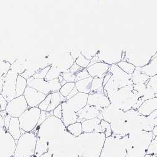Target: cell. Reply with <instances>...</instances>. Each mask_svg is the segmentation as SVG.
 I'll return each mask as SVG.
<instances>
[{"instance_id": "1", "label": "cell", "mask_w": 157, "mask_h": 157, "mask_svg": "<svg viewBox=\"0 0 157 157\" xmlns=\"http://www.w3.org/2000/svg\"><path fill=\"white\" fill-rule=\"evenodd\" d=\"M110 124L113 134L123 136L141 130L152 132L155 127L153 120L133 109L124 112Z\"/></svg>"}, {"instance_id": "2", "label": "cell", "mask_w": 157, "mask_h": 157, "mask_svg": "<svg viewBox=\"0 0 157 157\" xmlns=\"http://www.w3.org/2000/svg\"><path fill=\"white\" fill-rule=\"evenodd\" d=\"M106 138L102 132L82 133L76 137L78 157H100Z\"/></svg>"}, {"instance_id": "3", "label": "cell", "mask_w": 157, "mask_h": 157, "mask_svg": "<svg viewBox=\"0 0 157 157\" xmlns=\"http://www.w3.org/2000/svg\"><path fill=\"white\" fill-rule=\"evenodd\" d=\"M152 132L141 130L126 135V157H144L152 141Z\"/></svg>"}, {"instance_id": "4", "label": "cell", "mask_w": 157, "mask_h": 157, "mask_svg": "<svg viewBox=\"0 0 157 157\" xmlns=\"http://www.w3.org/2000/svg\"><path fill=\"white\" fill-rule=\"evenodd\" d=\"M48 151L59 157H78L76 137L67 130L59 138L48 142Z\"/></svg>"}, {"instance_id": "5", "label": "cell", "mask_w": 157, "mask_h": 157, "mask_svg": "<svg viewBox=\"0 0 157 157\" xmlns=\"http://www.w3.org/2000/svg\"><path fill=\"white\" fill-rule=\"evenodd\" d=\"M157 53V49L148 46L134 45L123 50V60L133 64L136 67L147 65Z\"/></svg>"}, {"instance_id": "6", "label": "cell", "mask_w": 157, "mask_h": 157, "mask_svg": "<svg viewBox=\"0 0 157 157\" xmlns=\"http://www.w3.org/2000/svg\"><path fill=\"white\" fill-rule=\"evenodd\" d=\"M66 131L67 127L62 120L52 115L46 119L34 133L38 138L48 142L59 138Z\"/></svg>"}, {"instance_id": "7", "label": "cell", "mask_w": 157, "mask_h": 157, "mask_svg": "<svg viewBox=\"0 0 157 157\" xmlns=\"http://www.w3.org/2000/svg\"><path fill=\"white\" fill-rule=\"evenodd\" d=\"M108 98L111 104L126 112L134 108L140 96L132 85L119 89Z\"/></svg>"}, {"instance_id": "8", "label": "cell", "mask_w": 157, "mask_h": 157, "mask_svg": "<svg viewBox=\"0 0 157 157\" xmlns=\"http://www.w3.org/2000/svg\"><path fill=\"white\" fill-rule=\"evenodd\" d=\"M126 136L113 134L104 141L100 157H126Z\"/></svg>"}, {"instance_id": "9", "label": "cell", "mask_w": 157, "mask_h": 157, "mask_svg": "<svg viewBox=\"0 0 157 157\" xmlns=\"http://www.w3.org/2000/svg\"><path fill=\"white\" fill-rule=\"evenodd\" d=\"M37 135L33 132H26L18 140L14 157L35 156Z\"/></svg>"}, {"instance_id": "10", "label": "cell", "mask_w": 157, "mask_h": 157, "mask_svg": "<svg viewBox=\"0 0 157 157\" xmlns=\"http://www.w3.org/2000/svg\"><path fill=\"white\" fill-rule=\"evenodd\" d=\"M27 84L28 86L34 88L47 96L59 91L62 87L59 78L47 81L44 78H34L32 76L27 79Z\"/></svg>"}, {"instance_id": "11", "label": "cell", "mask_w": 157, "mask_h": 157, "mask_svg": "<svg viewBox=\"0 0 157 157\" xmlns=\"http://www.w3.org/2000/svg\"><path fill=\"white\" fill-rule=\"evenodd\" d=\"M41 110L38 107L28 108L19 117L20 126L25 132H32L38 124Z\"/></svg>"}, {"instance_id": "12", "label": "cell", "mask_w": 157, "mask_h": 157, "mask_svg": "<svg viewBox=\"0 0 157 157\" xmlns=\"http://www.w3.org/2000/svg\"><path fill=\"white\" fill-rule=\"evenodd\" d=\"M97 56L99 62L109 65L117 64L123 60V49L116 46H106L99 49Z\"/></svg>"}, {"instance_id": "13", "label": "cell", "mask_w": 157, "mask_h": 157, "mask_svg": "<svg viewBox=\"0 0 157 157\" xmlns=\"http://www.w3.org/2000/svg\"><path fill=\"white\" fill-rule=\"evenodd\" d=\"M18 74L10 69L3 79L2 95L9 102L16 98V84Z\"/></svg>"}, {"instance_id": "14", "label": "cell", "mask_w": 157, "mask_h": 157, "mask_svg": "<svg viewBox=\"0 0 157 157\" xmlns=\"http://www.w3.org/2000/svg\"><path fill=\"white\" fill-rule=\"evenodd\" d=\"M108 72L112 74L111 78L117 89L133 85L131 75L124 72L117 64L109 65Z\"/></svg>"}, {"instance_id": "15", "label": "cell", "mask_w": 157, "mask_h": 157, "mask_svg": "<svg viewBox=\"0 0 157 157\" xmlns=\"http://www.w3.org/2000/svg\"><path fill=\"white\" fill-rule=\"evenodd\" d=\"M28 108V104L23 95L10 101L5 111L10 116L18 118Z\"/></svg>"}, {"instance_id": "16", "label": "cell", "mask_w": 157, "mask_h": 157, "mask_svg": "<svg viewBox=\"0 0 157 157\" xmlns=\"http://www.w3.org/2000/svg\"><path fill=\"white\" fill-rule=\"evenodd\" d=\"M23 96L27 101L29 108L38 107L47 97L45 94L39 92L38 90L27 86L26 88Z\"/></svg>"}, {"instance_id": "17", "label": "cell", "mask_w": 157, "mask_h": 157, "mask_svg": "<svg viewBox=\"0 0 157 157\" xmlns=\"http://www.w3.org/2000/svg\"><path fill=\"white\" fill-rule=\"evenodd\" d=\"M111 104L107 96L104 93H90L88 95L87 104L94 106L101 111L102 109L106 108Z\"/></svg>"}, {"instance_id": "18", "label": "cell", "mask_w": 157, "mask_h": 157, "mask_svg": "<svg viewBox=\"0 0 157 157\" xmlns=\"http://www.w3.org/2000/svg\"><path fill=\"white\" fill-rule=\"evenodd\" d=\"M2 140V149L4 157H11L13 156L18 140H15L8 132V131L3 134Z\"/></svg>"}, {"instance_id": "19", "label": "cell", "mask_w": 157, "mask_h": 157, "mask_svg": "<svg viewBox=\"0 0 157 157\" xmlns=\"http://www.w3.org/2000/svg\"><path fill=\"white\" fill-rule=\"evenodd\" d=\"M88 94L78 92L74 96L67 100L68 105L76 113L84 108L87 104Z\"/></svg>"}, {"instance_id": "20", "label": "cell", "mask_w": 157, "mask_h": 157, "mask_svg": "<svg viewBox=\"0 0 157 157\" xmlns=\"http://www.w3.org/2000/svg\"><path fill=\"white\" fill-rule=\"evenodd\" d=\"M101 111L97 108L87 104L84 108L77 113L78 116L77 122L82 123L85 120L95 118L101 114Z\"/></svg>"}, {"instance_id": "21", "label": "cell", "mask_w": 157, "mask_h": 157, "mask_svg": "<svg viewBox=\"0 0 157 157\" xmlns=\"http://www.w3.org/2000/svg\"><path fill=\"white\" fill-rule=\"evenodd\" d=\"M62 109V121L64 125L67 127L70 124L77 122L78 116L77 113L75 112L67 104L66 101L61 104Z\"/></svg>"}, {"instance_id": "22", "label": "cell", "mask_w": 157, "mask_h": 157, "mask_svg": "<svg viewBox=\"0 0 157 157\" xmlns=\"http://www.w3.org/2000/svg\"><path fill=\"white\" fill-rule=\"evenodd\" d=\"M109 65L102 62H98L86 68L90 77L104 78L108 72Z\"/></svg>"}, {"instance_id": "23", "label": "cell", "mask_w": 157, "mask_h": 157, "mask_svg": "<svg viewBox=\"0 0 157 157\" xmlns=\"http://www.w3.org/2000/svg\"><path fill=\"white\" fill-rule=\"evenodd\" d=\"M123 113L124 111L122 109L111 103L106 108L102 109L101 111L102 120L109 123L117 118Z\"/></svg>"}, {"instance_id": "24", "label": "cell", "mask_w": 157, "mask_h": 157, "mask_svg": "<svg viewBox=\"0 0 157 157\" xmlns=\"http://www.w3.org/2000/svg\"><path fill=\"white\" fill-rule=\"evenodd\" d=\"M101 120L98 117L85 120L81 123L83 133H100L102 132L101 125Z\"/></svg>"}, {"instance_id": "25", "label": "cell", "mask_w": 157, "mask_h": 157, "mask_svg": "<svg viewBox=\"0 0 157 157\" xmlns=\"http://www.w3.org/2000/svg\"><path fill=\"white\" fill-rule=\"evenodd\" d=\"M156 109H157V98L155 97L144 101L137 111L141 115L148 116Z\"/></svg>"}, {"instance_id": "26", "label": "cell", "mask_w": 157, "mask_h": 157, "mask_svg": "<svg viewBox=\"0 0 157 157\" xmlns=\"http://www.w3.org/2000/svg\"><path fill=\"white\" fill-rule=\"evenodd\" d=\"M8 132L15 140H18L21 137V128L18 117H11L8 128Z\"/></svg>"}, {"instance_id": "27", "label": "cell", "mask_w": 157, "mask_h": 157, "mask_svg": "<svg viewBox=\"0 0 157 157\" xmlns=\"http://www.w3.org/2000/svg\"><path fill=\"white\" fill-rule=\"evenodd\" d=\"M93 77H89L84 79L76 81L75 82V87L79 93L89 94L91 91V87H92V82Z\"/></svg>"}, {"instance_id": "28", "label": "cell", "mask_w": 157, "mask_h": 157, "mask_svg": "<svg viewBox=\"0 0 157 157\" xmlns=\"http://www.w3.org/2000/svg\"><path fill=\"white\" fill-rule=\"evenodd\" d=\"M150 76L142 72L141 67H136L135 71L131 74V78L133 84H145L150 78Z\"/></svg>"}, {"instance_id": "29", "label": "cell", "mask_w": 157, "mask_h": 157, "mask_svg": "<svg viewBox=\"0 0 157 157\" xmlns=\"http://www.w3.org/2000/svg\"><path fill=\"white\" fill-rule=\"evenodd\" d=\"M67 101V98L63 97L59 91L52 93V98L50 101V104L48 107L47 111L50 112L53 111L55 108H56L62 102Z\"/></svg>"}, {"instance_id": "30", "label": "cell", "mask_w": 157, "mask_h": 157, "mask_svg": "<svg viewBox=\"0 0 157 157\" xmlns=\"http://www.w3.org/2000/svg\"><path fill=\"white\" fill-rule=\"evenodd\" d=\"M141 71L150 77L157 74V53L153 56L147 65L141 67Z\"/></svg>"}, {"instance_id": "31", "label": "cell", "mask_w": 157, "mask_h": 157, "mask_svg": "<svg viewBox=\"0 0 157 157\" xmlns=\"http://www.w3.org/2000/svg\"><path fill=\"white\" fill-rule=\"evenodd\" d=\"M48 151V141L38 138L37 136V141L35 147V157H40L44 154L46 153Z\"/></svg>"}, {"instance_id": "32", "label": "cell", "mask_w": 157, "mask_h": 157, "mask_svg": "<svg viewBox=\"0 0 157 157\" xmlns=\"http://www.w3.org/2000/svg\"><path fill=\"white\" fill-rule=\"evenodd\" d=\"M27 86V80L18 74L16 84V98L23 96Z\"/></svg>"}, {"instance_id": "33", "label": "cell", "mask_w": 157, "mask_h": 157, "mask_svg": "<svg viewBox=\"0 0 157 157\" xmlns=\"http://www.w3.org/2000/svg\"><path fill=\"white\" fill-rule=\"evenodd\" d=\"M62 72V71L60 68L56 66V65L52 64L51 65L50 69H49L44 79L47 81H48L56 79V78H58L61 75Z\"/></svg>"}, {"instance_id": "34", "label": "cell", "mask_w": 157, "mask_h": 157, "mask_svg": "<svg viewBox=\"0 0 157 157\" xmlns=\"http://www.w3.org/2000/svg\"><path fill=\"white\" fill-rule=\"evenodd\" d=\"M104 93L103 78L93 77L92 87H91V91L90 93Z\"/></svg>"}, {"instance_id": "35", "label": "cell", "mask_w": 157, "mask_h": 157, "mask_svg": "<svg viewBox=\"0 0 157 157\" xmlns=\"http://www.w3.org/2000/svg\"><path fill=\"white\" fill-rule=\"evenodd\" d=\"M67 130L71 134L75 137L78 136L83 133L82 124L80 122H76L70 124L67 127Z\"/></svg>"}, {"instance_id": "36", "label": "cell", "mask_w": 157, "mask_h": 157, "mask_svg": "<svg viewBox=\"0 0 157 157\" xmlns=\"http://www.w3.org/2000/svg\"><path fill=\"white\" fill-rule=\"evenodd\" d=\"M117 65L126 73L131 75L133 73V72L135 70L136 67L135 65H133V64L130 63L128 62L124 61V60H121L120 61L119 63H117Z\"/></svg>"}, {"instance_id": "37", "label": "cell", "mask_w": 157, "mask_h": 157, "mask_svg": "<svg viewBox=\"0 0 157 157\" xmlns=\"http://www.w3.org/2000/svg\"><path fill=\"white\" fill-rule=\"evenodd\" d=\"M75 87V82H67L61 87L59 92L63 97L67 98Z\"/></svg>"}, {"instance_id": "38", "label": "cell", "mask_w": 157, "mask_h": 157, "mask_svg": "<svg viewBox=\"0 0 157 157\" xmlns=\"http://www.w3.org/2000/svg\"><path fill=\"white\" fill-rule=\"evenodd\" d=\"M101 125L102 128V132L105 135L106 137H109L113 135V132L111 127V124L104 120L101 121Z\"/></svg>"}, {"instance_id": "39", "label": "cell", "mask_w": 157, "mask_h": 157, "mask_svg": "<svg viewBox=\"0 0 157 157\" xmlns=\"http://www.w3.org/2000/svg\"><path fill=\"white\" fill-rule=\"evenodd\" d=\"M90 62V60L87 59L84 56L81 54L75 60V63H77L78 65H79L83 69H86Z\"/></svg>"}, {"instance_id": "40", "label": "cell", "mask_w": 157, "mask_h": 157, "mask_svg": "<svg viewBox=\"0 0 157 157\" xmlns=\"http://www.w3.org/2000/svg\"><path fill=\"white\" fill-rule=\"evenodd\" d=\"M11 69V64L8 62H2L0 63V78H3L8 71Z\"/></svg>"}, {"instance_id": "41", "label": "cell", "mask_w": 157, "mask_h": 157, "mask_svg": "<svg viewBox=\"0 0 157 157\" xmlns=\"http://www.w3.org/2000/svg\"><path fill=\"white\" fill-rule=\"evenodd\" d=\"M53 115V111H50V112H48V111H41V114H40V118H39L38 122L37 125L36 126V127L35 128V129H33V131L32 132H35L36 130L38 128V127L40 126V124L46 120L47 119L48 117H50V116Z\"/></svg>"}, {"instance_id": "42", "label": "cell", "mask_w": 157, "mask_h": 157, "mask_svg": "<svg viewBox=\"0 0 157 157\" xmlns=\"http://www.w3.org/2000/svg\"><path fill=\"white\" fill-rule=\"evenodd\" d=\"M50 67H51V65H48L47 67L38 70V71L36 72V73L32 77L34 78H45L49 69H50Z\"/></svg>"}, {"instance_id": "43", "label": "cell", "mask_w": 157, "mask_h": 157, "mask_svg": "<svg viewBox=\"0 0 157 157\" xmlns=\"http://www.w3.org/2000/svg\"><path fill=\"white\" fill-rule=\"evenodd\" d=\"M61 75L67 82H75L76 75L71 73L69 70L61 73Z\"/></svg>"}, {"instance_id": "44", "label": "cell", "mask_w": 157, "mask_h": 157, "mask_svg": "<svg viewBox=\"0 0 157 157\" xmlns=\"http://www.w3.org/2000/svg\"><path fill=\"white\" fill-rule=\"evenodd\" d=\"M51 98H52V93L49 94L47 96L45 99L38 105V108L40 109L41 111H47L48 106L50 104V101H51Z\"/></svg>"}, {"instance_id": "45", "label": "cell", "mask_w": 157, "mask_h": 157, "mask_svg": "<svg viewBox=\"0 0 157 157\" xmlns=\"http://www.w3.org/2000/svg\"><path fill=\"white\" fill-rule=\"evenodd\" d=\"M147 86L152 89L155 94L157 93V74L150 77Z\"/></svg>"}, {"instance_id": "46", "label": "cell", "mask_w": 157, "mask_h": 157, "mask_svg": "<svg viewBox=\"0 0 157 157\" xmlns=\"http://www.w3.org/2000/svg\"><path fill=\"white\" fill-rule=\"evenodd\" d=\"M133 89L138 94L140 98H141L143 93L145 92V90L147 88V85L145 84H133Z\"/></svg>"}, {"instance_id": "47", "label": "cell", "mask_w": 157, "mask_h": 157, "mask_svg": "<svg viewBox=\"0 0 157 157\" xmlns=\"http://www.w3.org/2000/svg\"><path fill=\"white\" fill-rule=\"evenodd\" d=\"M147 154L157 155V140H153L150 143L147 150Z\"/></svg>"}, {"instance_id": "48", "label": "cell", "mask_w": 157, "mask_h": 157, "mask_svg": "<svg viewBox=\"0 0 157 157\" xmlns=\"http://www.w3.org/2000/svg\"><path fill=\"white\" fill-rule=\"evenodd\" d=\"M90 77L89 72H87L86 69H83L82 71H81L80 72H78L77 74H76V77H75V82L80 81V80H82L84 79V78H88Z\"/></svg>"}, {"instance_id": "49", "label": "cell", "mask_w": 157, "mask_h": 157, "mask_svg": "<svg viewBox=\"0 0 157 157\" xmlns=\"http://www.w3.org/2000/svg\"><path fill=\"white\" fill-rule=\"evenodd\" d=\"M0 114L2 115L3 119L4 120V123H5V128L8 131V128L10 124V122L11 118V116H10L6 112V111H0Z\"/></svg>"}, {"instance_id": "50", "label": "cell", "mask_w": 157, "mask_h": 157, "mask_svg": "<svg viewBox=\"0 0 157 157\" xmlns=\"http://www.w3.org/2000/svg\"><path fill=\"white\" fill-rule=\"evenodd\" d=\"M83 69V68H82L81 67H80L79 65H78L77 63H75V62L73 63V65L71 67V68L69 69V71L74 74H77L78 72H80L81 71H82Z\"/></svg>"}, {"instance_id": "51", "label": "cell", "mask_w": 157, "mask_h": 157, "mask_svg": "<svg viewBox=\"0 0 157 157\" xmlns=\"http://www.w3.org/2000/svg\"><path fill=\"white\" fill-rule=\"evenodd\" d=\"M53 115L56 116V117H58L59 119H61L62 117V106L61 104H60L59 106H58L56 108L54 109L53 111Z\"/></svg>"}, {"instance_id": "52", "label": "cell", "mask_w": 157, "mask_h": 157, "mask_svg": "<svg viewBox=\"0 0 157 157\" xmlns=\"http://www.w3.org/2000/svg\"><path fill=\"white\" fill-rule=\"evenodd\" d=\"M8 103V102L2 94H0V108H1V111H5Z\"/></svg>"}, {"instance_id": "53", "label": "cell", "mask_w": 157, "mask_h": 157, "mask_svg": "<svg viewBox=\"0 0 157 157\" xmlns=\"http://www.w3.org/2000/svg\"><path fill=\"white\" fill-rule=\"evenodd\" d=\"M154 121V124H155V127L152 131L153 133V138H152V140H157V117L155 119L153 120Z\"/></svg>"}, {"instance_id": "54", "label": "cell", "mask_w": 157, "mask_h": 157, "mask_svg": "<svg viewBox=\"0 0 157 157\" xmlns=\"http://www.w3.org/2000/svg\"><path fill=\"white\" fill-rule=\"evenodd\" d=\"M111 76H112V74L109 72H108L106 74L105 76H104V78H103V86H105V84L109 81V80L110 79L111 77Z\"/></svg>"}, {"instance_id": "55", "label": "cell", "mask_w": 157, "mask_h": 157, "mask_svg": "<svg viewBox=\"0 0 157 157\" xmlns=\"http://www.w3.org/2000/svg\"><path fill=\"white\" fill-rule=\"evenodd\" d=\"M78 93V90H77V88L75 87L73 89V90L70 93V94L68 95V96L66 98H67V100L71 99V98H72L73 96H74L75 94H77Z\"/></svg>"}, {"instance_id": "56", "label": "cell", "mask_w": 157, "mask_h": 157, "mask_svg": "<svg viewBox=\"0 0 157 157\" xmlns=\"http://www.w3.org/2000/svg\"><path fill=\"white\" fill-rule=\"evenodd\" d=\"M148 118L151 119V120H154L157 117V109L155 110L153 112H152L149 116H147Z\"/></svg>"}, {"instance_id": "57", "label": "cell", "mask_w": 157, "mask_h": 157, "mask_svg": "<svg viewBox=\"0 0 157 157\" xmlns=\"http://www.w3.org/2000/svg\"><path fill=\"white\" fill-rule=\"evenodd\" d=\"M151 156V155H149V154H147L144 157H150Z\"/></svg>"}, {"instance_id": "58", "label": "cell", "mask_w": 157, "mask_h": 157, "mask_svg": "<svg viewBox=\"0 0 157 157\" xmlns=\"http://www.w3.org/2000/svg\"><path fill=\"white\" fill-rule=\"evenodd\" d=\"M156 155H151L150 157H156Z\"/></svg>"}, {"instance_id": "59", "label": "cell", "mask_w": 157, "mask_h": 157, "mask_svg": "<svg viewBox=\"0 0 157 157\" xmlns=\"http://www.w3.org/2000/svg\"><path fill=\"white\" fill-rule=\"evenodd\" d=\"M11 157H14V156H11Z\"/></svg>"}, {"instance_id": "60", "label": "cell", "mask_w": 157, "mask_h": 157, "mask_svg": "<svg viewBox=\"0 0 157 157\" xmlns=\"http://www.w3.org/2000/svg\"><path fill=\"white\" fill-rule=\"evenodd\" d=\"M156 157H157V155H156Z\"/></svg>"}, {"instance_id": "61", "label": "cell", "mask_w": 157, "mask_h": 157, "mask_svg": "<svg viewBox=\"0 0 157 157\" xmlns=\"http://www.w3.org/2000/svg\"><path fill=\"white\" fill-rule=\"evenodd\" d=\"M33 157H35V156H33Z\"/></svg>"}]
</instances>
